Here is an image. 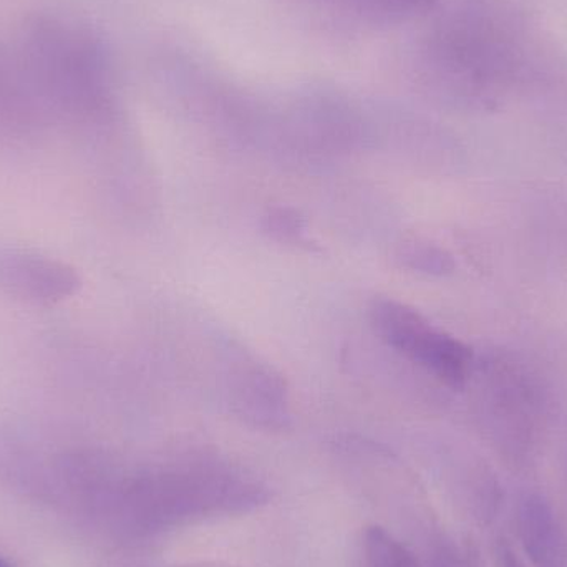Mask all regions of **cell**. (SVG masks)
Instances as JSON below:
<instances>
[{
	"instance_id": "cell-12",
	"label": "cell",
	"mask_w": 567,
	"mask_h": 567,
	"mask_svg": "<svg viewBox=\"0 0 567 567\" xmlns=\"http://www.w3.org/2000/svg\"><path fill=\"white\" fill-rule=\"evenodd\" d=\"M430 567H482L475 553L460 551L450 543H440L433 549Z\"/></svg>"
},
{
	"instance_id": "cell-9",
	"label": "cell",
	"mask_w": 567,
	"mask_h": 567,
	"mask_svg": "<svg viewBox=\"0 0 567 567\" xmlns=\"http://www.w3.org/2000/svg\"><path fill=\"white\" fill-rule=\"evenodd\" d=\"M363 567H422L416 556L380 526L363 535Z\"/></svg>"
},
{
	"instance_id": "cell-13",
	"label": "cell",
	"mask_w": 567,
	"mask_h": 567,
	"mask_svg": "<svg viewBox=\"0 0 567 567\" xmlns=\"http://www.w3.org/2000/svg\"><path fill=\"white\" fill-rule=\"evenodd\" d=\"M498 561L499 567H526L525 563H523L522 559L513 553V549L506 545L499 546Z\"/></svg>"
},
{
	"instance_id": "cell-8",
	"label": "cell",
	"mask_w": 567,
	"mask_h": 567,
	"mask_svg": "<svg viewBox=\"0 0 567 567\" xmlns=\"http://www.w3.org/2000/svg\"><path fill=\"white\" fill-rule=\"evenodd\" d=\"M39 99L27 82L17 56L0 49V123L22 125L35 118Z\"/></svg>"
},
{
	"instance_id": "cell-4",
	"label": "cell",
	"mask_w": 567,
	"mask_h": 567,
	"mask_svg": "<svg viewBox=\"0 0 567 567\" xmlns=\"http://www.w3.org/2000/svg\"><path fill=\"white\" fill-rule=\"evenodd\" d=\"M370 322L377 336L405 359L450 386L465 385L473 365V352L462 340L436 329L419 310L395 299H375Z\"/></svg>"
},
{
	"instance_id": "cell-3",
	"label": "cell",
	"mask_w": 567,
	"mask_h": 567,
	"mask_svg": "<svg viewBox=\"0 0 567 567\" xmlns=\"http://www.w3.org/2000/svg\"><path fill=\"white\" fill-rule=\"evenodd\" d=\"M105 506L123 535L146 536L216 512L258 505L259 489L221 473H148L106 488Z\"/></svg>"
},
{
	"instance_id": "cell-1",
	"label": "cell",
	"mask_w": 567,
	"mask_h": 567,
	"mask_svg": "<svg viewBox=\"0 0 567 567\" xmlns=\"http://www.w3.org/2000/svg\"><path fill=\"white\" fill-rule=\"evenodd\" d=\"M522 30L482 0L443 12L423 33L415 72L430 92L463 103L488 102L525 72Z\"/></svg>"
},
{
	"instance_id": "cell-14",
	"label": "cell",
	"mask_w": 567,
	"mask_h": 567,
	"mask_svg": "<svg viewBox=\"0 0 567 567\" xmlns=\"http://www.w3.org/2000/svg\"><path fill=\"white\" fill-rule=\"evenodd\" d=\"M0 567H12L9 565V563L6 561V559L0 558Z\"/></svg>"
},
{
	"instance_id": "cell-11",
	"label": "cell",
	"mask_w": 567,
	"mask_h": 567,
	"mask_svg": "<svg viewBox=\"0 0 567 567\" xmlns=\"http://www.w3.org/2000/svg\"><path fill=\"white\" fill-rule=\"evenodd\" d=\"M402 259L410 268L425 272L445 271L446 262H449V259L439 249L419 245L403 249Z\"/></svg>"
},
{
	"instance_id": "cell-2",
	"label": "cell",
	"mask_w": 567,
	"mask_h": 567,
	"mask_svg": "<svg viewBox=\"0 0 567 567\" xmlns=\"http://www.w3.org/2000/svg\"><path fill=\"white\" fill-rule=\"evenodd\" d=\"M16 56L39 102L56 112L80 122H103L115 112L112 55L90 27L49 13L27 17Z\"/></svg>"
},
{
	"instance_id": "cell-5",
	"label": "cell",
	"mask_w": 567,
	"mask_h": 567,
	"mask_svg": "<svg viewBox=\"0 0 567 567\" xmlns=\"http://www.w3.org/2000/svg\"><path fill=\"white\" fill-rule=\"evenodd\" d=\"M83 281L75 266L29 249L0 252V292L33 307H55L73 299Z\"/></svg>"
},
{
	"instance_id": "cell-6",
	"label": "cell",
	"mask_w": 567,
	"mask_h": 567,
	"mask_svg": "<svg viewBox=\"0 0 567 567\" xmlns=\"http://www.w3.org/2000/svg\"><path fill=\"white\" fill-rule=\"evenodd\" d=\"M516 526L523 551L535 567H567V539L551 503L528 493L519 499Z\"/></svg>"
},
{
	"instance_id": "cell-7",
	"label": "cell",
	"mask_w": 567,
	"mask_h": 567,
	"mask_svg": "<svg viewBox=\"0 0 567 567\" xmlns=\"http://www.w3.org/2000/svg\"><path fill=\"white\" fill-rule=\"evenodd\" d=\"M320 12L359 25L392 27L426 16L439 0H302Z\"/></svg>"
},
{
	"instance_id": "cell-10",
	"label": "cell",
	"mask_w": 567,
	"mask_h": 567,
	"mask_svg": "<svg viewBox=\"0 0 567 567\" xmlns=\"http://www.w3.org/2000/svg\"><path fill=\"white\" fill-rule=\"evenodd\" d=\"M266 233L279 241H302L306 221L292 209H276L266 218Z\"/></svg>"
}]
</instances>
